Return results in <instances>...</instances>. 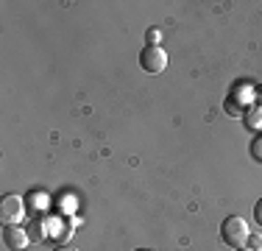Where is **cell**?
Returning <instances> with one entry per match:
<instances>
[{"mask_svg": "<svg viewBox=\"0 0 262 251\" xmlns=\"http://www.w3.org/2000/svg\"><path fill=\"white\" fill-rule=\"evenodd\" d=\"M248 223L243 221L240 215H229V218H223V223H221V240L226 243L229 248H243V246H248Z\"/></svg>", "mask_w": 262, "mask_h": 251, "instance_id": "1", "label": "cell"}, {"mask_svg": "<svg viewBox=\"0 0 262 251\" xmlns=\"http://www.w3.org/2000/svg\"><path fill=\"white\" fill-rule=\"evenodd\" d=\"M140 67L151 75L165 73L167 67V53L159 45H145V50H140Z\"/></svg>", "mask_w": 262, "mask_h": 251, "instance_id": "2", "label": "cell"}, {"mask_svg": "<svg viewBox=\"0 0 262 251\" xmlns=\"http://www.w3.org/2000/svg\"><path fill=\"white\" fill-rule=\"evenodd\" d=\"M23 212H26V204H23L20 196H3L0 198V223L3 226H17L23 221Z\"/></svg>", "mask_w": 262, "mask_h": 251, "instance_id": "3", "label": "cell"}, {"mask_svg": "<svg viewBox=\"0 0 262 251\" xmlns=\"http://www.w3.org/2000/svg\"><path fill=\"white\" fill-rule=\"evenodd\" d=\"M3 243H6V248H11V251H23L31 243V235L26 229H20V226H6L3 229Z\"/></svg>", "mask_w": 262, "mask_h": 251, "instance_id": "4", "label": "cell"}, {"mask_svg": "<svg viewBox=\"0 0 262 251\" xmlns=\"http://www.w3.org/2000/svg\"><path fill=\"white\" fill-rule=\"evenodd\" d=\"M246 123L251 126V129H259L262 126V106H254V109L246 112Z\"/></svg>", "mask_w": 262, "mask_h": 251, "instance_id": "5", "label": "cell"}, {"mask_svg": "<svg viewBox=\"0 0 262 251\" xmlns=\"http://www.w3.org/2000/svg\"><path fill=\"white\" fill-rule=\"evenodd\" d=\"M223 109H226V115H232V117H243V115H246V109H243V106L237 103L234 98H226V103H223Z\"/></svg>", "mask_w": 262, "mask_h": 251, "instance_id": "6", "label": "cell"}, {"mask_svg": "<svg viewBox=\"0 0 262 251\" xmlns=\"http://www.w3.org/2000/svg\"><path fill=\"white\" fill-rule=\"evenodd\" d=\"M248 151H251V159H254V162H262V134L254 137V140H251V148H248Z\"/></svg>", "mask_w": 262, "mask_h": 251, "instance_id": "7", "label": "cell"}, {"mask_svg": "<svg viewBox=\"0 0 262 251\" xmlns=\"http://www.w3.org/2000/svg\"><path fill=\"white\" fill-rule=\"evenodd\" d=\"M248 248H251V251H262V235H254V232H251V235H248Z\"/></svg>", "mask_w": 262, "mask_h": 251, "instance_id": "8", "label": "cell"}, {"mask_svg": "<svg viewBox=\"0 0 262 251\" xmlns=\"http://www.w3.org/2000/svg\"><path fill=\"white\" fill-rule=\"evenodd\" d=\"M145 42H148V45H159V42H162V31L151 28V31L145 34Z\"/></svg>", "mask_w": 262, "mask_h": 251, "instance_id": "9", "label": "cell"}, {"mask_svg": "<svg viewBox=\"0 0 262 251\" xmlns=\"http://www.w3.org/2000/svg\"><path fill=\"white\" fill-rule=\"evenodd\" d=\"M254 221L262 226V198L257 201V204H254Z\"/></svg>", "mask_w": 262, "mask_h": 251, "instance_id": "10", "label": "cell"}, {"mask_svg": "<svg viewBox=\"0 0 262 251\" xmlns=\"http://www.w3.org/2000/svg\"><path fill=\"white\" fill-rule=\"evenodd\" d=\"M56 251H78V248H73V246H59Z\"/></svg>", "mask_w": 262, "mask_h": 251, "instance_id": "11", "label": "cell"}, {"mask_svg": "<svg viewBox=\"0 0 262 251\" xmlns=\"http://www.w3.org/2000/svg\"><path fill=\"white\" fill-rule=\"evenodd\" d=\"M234 251H251V248H248V246H243V248H234Z\"/></svg>", "mask_w": 262, "mask_h": 251, "instance_id": "12", "label": "cell"}, {"mask_svg": "<svg viewBox=\"0 0 262 251\" xmlns=\"http://www.w3.org/2000/svg\"><path fill=\"white\" fill-rule=\"evenodd\" d=\"M137 251H148V248H137Z\"/></svg>", "mask_w": 262, "mask_h": 251, "instance_id": "13", "label": "cell"}]
</instances>
